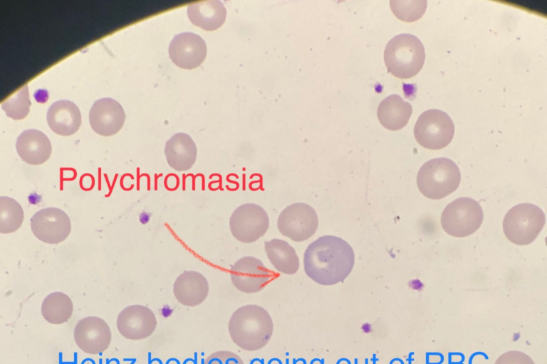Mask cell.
<instances>
[{"instance_id": "6da1fadb", "label": "cell", "mask_w": 547, "mask_h": 364, "mask_svg": "<svg viewBox=\"0 0 547 364\" xmlns=\"http://www.w3.org/2000/svg\"><path fill=\"white\" fill-rule=\"evenodd\" d=\"M355 263L351 246L340 237L322 236L306 248L304 270L313 282L321 285H334L343 282Z\"/></svg>"}, {"instance_id": "603a6c76", "label": "cell", "mask_w": 547, "mask_h": 364, "mask_svg": "<svg viewBox=\"0 0 547 364\" xmlns=\"http://www.w3.org/2000/svg\"><path fill=\"white\" fill-rule=\"evenodd\" d=\"M73 305L71 298L63 292H53L43 301L41 313L43 318L52 324H61L72 316Z\"/></svg>"}, {"instance_id": "ba28073f", "label": "cell", "mask_w": 547, "mask_h": 364, "mask_svg": "<svg viewBox=\"0 0 547 364\" xmlns=\"http://www.w3.org/2000/svg\"><path fill=\"white\" fill-rule=\"evenodd\" d=\"M269 218L266 210L255 203L239 205L232 213L229 228L232 235L239 242L251 243L258 240L268 230Z\"/></svg>"}, {"instance_id": "9a60e30c", "label": "cell", "mask_w": 547, "mask_h": 364, "mask_svg": "<svg viewBox=\"0 0 547 364\" xmlns=\"http://www.w3.org/2000/svg\"><path fill=\"white\" fill-rule=\"evenodd\" d=\"M125 119V114L123 107L113 98L98 100L89 112L91 128L95 133L104 136L118 133L122 129Z\"/></svg>"}, {"instance_id": "e0dca14e", "label": "cell", "mask_w": 547, "mask_h": 364, "mask_svg": "<svg viewBox=\"0 0 547 364\" xmlns=\"http://www.w3.org/2000/svg\"><path fill=\"white\" fill-rule=\"evenodd\" d=\"M16 148L21 159L30 165L45 163L52 151L48 136L34 129L26 130L18 136Z\"/></svg>"}, {"instance_id": "52a82bcc", "label": "cell", "mask_w": 547, "mask_h": 364, "mask_svg": "<svg viewBox=\"0 0 547 364\" xmlns=\"http://www.w3.org/2000/svg\"><path fill=\"white\" fill-rule=\"evenodd\" d=\"M454 125L444 112L431 109L420 115L414 127V136L422 146L432 150L441 149L452 141Z\"/></svg>"}, {"instance_id": "484cf974", "label": "cell", "mask_w": 547, "mask_h": 364, "mask_svg": "<svg viewBox=\"0 0 547 364\" xmlns=\"http://www.w3.org/2000/svg\"><path fill=\"white\" fill-rule=\"evenodd\" d=\"M31 101L28 85H25L19 91L5 100L1 107L6 114L13 119L19 120L25 118L29 112Z\"/></svg>"}, {"instance_id": "83f0119b", "label": "cell", "mask_w": 547, "mask_h": 364, "mask_svg": "<svg viewBox=\"0 0 547 364\" xmlns=\"http://www.w3.org/2000/svg\"><path fill=\"white\" fill-rule=\"evenodd\" d=\"M494 364H535L526 353L518 350L504 353L499 357Z\"/></svg>"}, {"instance_id": "4316f807", "label": "cell", "mask_w": 547, "mask_h": 364, "mask_svg": "<svg viewBox=\"0 0 547 364\" xmlns=\"http://www.w3.org/2000/svg\"><path fill=\"white\" fill-rule=\"evenodd\" d=\"M204 364H244L241 358L229 350H219L209 355Z\"/></svg>"}, {"instance_id": "ffe728a7", "label": "cell", "mask_w": 547, "mask_h": 364, "mask_svg": "<svg viewBox=\"0 0 547 364\" xmlns=\"http://www.w3.org/2000/svg\"><path fill=\"white\" fill-rule=\"evenodd\" d=\"M412 112V105L398 95H390L382 100L377 110L380 124L386 129L397 131L407 124Z\"/></svg>"}, {"instance_id": "3957f363", "label": "cell", "mask_w": 547, "mask_h": 364, "mask_svg": "<svg viewBox=\"0 0 547 364\" xmlns=\"http://www.w3.org/2000/svg\"><path fill=\"white\" fill-rule=\"evenodd\" d=\"M425 60L422 43L415 36L401 33L387 43L384 61L387 71L395 77L407 79L416 75Z\"/></svg>"}, {"instance_id": "7402d4cb", "label": "cell", "mask_w": 547, "mask_h": 364, "mask_svg": "<svg viewBox=\"0 0 547 364\" xmlns=\"http://www.w3.org/2000/svg\"><path fill=\"white\" fill-rule=\"evenodd\" d=\"M268 259L275 269L286 274H293L299 268V258L294 248L286 241L272 239L264 242Z\"/></svg>"}, {"instance_id": "44dd1931", "label": "cell", "mask_w": 547, "mask_h": 364, "mask_svg": "<svg viewBox=\"0 0 547 364\" xmlns=\"http://www.w3.org/2000/svg\"><path fill=\"white\" fill-rule=\"evenodd\" d=\"M187 15L194 25L206 31H214L224 23L226 11L220 1L209 0L190 4Z\"/></svg>"}, {"instance_id": "4fadbf2b", "label": "cell", "mask_w": 547, "mask_h": 364, "mask_svg": "<svg viewBox=\"0 0 547 364\" xmlns=\"http://www.w3.org/2000/svg\"><path fill=\"white\" fill-rule=\"evenodd\" d=\"M157 324L153 311L139 304L125 307L117 318L120 333L130 340H141L149 337L155 331Z\"/></svg>"}, {"instance_id": "8fae6325", "label": "cell", "mask_w": 547, "mask_h": 364, "mask_svg": "<svg viewBox=\"0 0 547 364\" xmlns=\"http://www.w3.org/2000/svg\"><path fill=\"white\" fill-rule=\"evenodd\" d=\"M233 285L240 291L252 294L262 290L274 278V273L252 256L238 259L230 269Z\"/></svg>"}, {"instance_id": "8992f818", "label": "cell", "mask_w": 547, "mask_h": 364, "mask_svg": "<svg viewBox=\"0 0 547 364\" xmlns=\"http://www.w3.org/2000/svg\"><path fill=\"white\" fill-rule=\"evenodd\" d=\"M482 221L480 204L469 198H459L448 204L441 217L444 231L457 237L472 235L479 228Z\"/></svg>"}, {"instance_id": "5bb4252c", "label": "cell", "mask_w": 547, "mask_h": 364, "mask_svg": "<svg viewBox=\"0 0 547 364\" xmlns=\"http://www.w3.org/2000/svg\"><path fill=\"white\" fill-rule=\"evenodd\" d=\"M171 60L183 69H194L199 66L207 55V46L203 38L192 32L176 35L169 46Z\"/></svg>"}, {"instance_id": "277c9868", "label": "cell", "mask_w": 547, "mask_h": 364, "mask_svg": "<svg viewBox=\"0 0 547 364\" xmlns=\"http://www.w3.org/2000/svg\"><path fill=\"white\" fill-rule=\"evenodd\" d=\"M461 181L457 164L447 158L433 159L424 163L417 174V186L427 198L442 199L453 193Z\"/></svg>"}, {"instance_id": "9c48e42d", "label": "cell", "mask_w": 547, "mask_h": 364, "mask_svg": "<svg viewBox=\"0 0 547 364\" xmlns=\"http://www.w3.org/2000/svg\"><path fill=\"white\" fill-rule=\"evenodd\" d=\"M318 225L316 210L304 203H295L285 208L277 221L279 232L295 242L310 238L316 232Z\"/></svg>"}, {"instance_id": "5b68a950", "label": "cell", "mask_w": 547, "mask_h": 364, "mask_svg": "<svg viewBox=\"0 0 547 364\" xmlns=\"http://www.w3.org/2000/svg\"><path fill=\"white\" fill-rule=\"evenodd\" d=\"M546 222L543 210L531 203L519 204L505 215L503 230L507 239L519 245L532 242L542 230Z\"/></svg>"}, {"instance_id": "d4e9b609", "label": "cell", "mask_w": 547, "mask_h": 364, "mask_svg": "<svg viewBox=\"0 0 547 364\" xmlns=\"http://www.w3.org/2000/svg\"><path fill=\"white\" fill-rule=\"evenodd\" d=\"M390 5L395 16L405 22L420 19L427 9L426 0H390Z\"/></svg>"}, {"instance_id": "7a4b0ae2", "label": "cell", "mask_w": 547, "mask_h": 364, "mask_svg": "<svg viewBox=\"0 0 547 364\" xmlns=\"http://www.w3.org/2000/svg\"><path fill=\"white\" fill-rule=\"evenodd\" d=\"M228 330L237 346L245 350L255 351L264 348L270 341L274 323L264 308L248 304L234 311L229 321Z\"/></svg>"}, {"instance_id": "7c38bea8", "label": "cell", "mask_w": 547, "mask_h": 364, "mask_svg": "<svg viewBox=\"0 0 547 364\" xmlns=\"http://www.w3.org/2000/svg\"><path fill=\"white\" fill-rule=\"evenodd\" d=\"M73 335L78 347L89 354L95 355L105 351L111 341L109 326L97 316H88L79 321Z\"/></svg>"}, {"instance_id": "2e32d148", "label": "cell", "mask_w": 547, "mask_h": 364, "mask_svg": "<svg viewBox=\"0 0 547 364\" xmlns=\"http://www.w3.org/2000/svg\"><path fill=\"white\" fill-rule=\"evenodd\" d=\"M209 283L205 277L196 271H184L173 285L177 300L184 306H196L201 304L209 294Z\"/></svg>"}, {"instance_id": "30bf717a", "label": "cell", "mask_w": 547, "mask_h": 364, "mask_svg": "<svg viewBox=\"0 0 547 364\" xmlns=\"http://www.w3.org/2000/svg\"><path fill=\"white\" fill-rule=\"evenodd\" d=\"M31 228L39 240L48 244H58L69 235L71 223L63 210L46 208L34 213L31 218Z\"/></svg>"}, {"instance_id": "ac0fdd59", "label": "cell", "mask_w": 547, "mask_h": 364, "mask_svg": "<svg viewBox=\"0 0 547 364\" xmlns=\"http://www.w3.org/2000/svg\"><path fill=\"white\" fill-rule=\"evenodd\" d=\"M46 119L54 133L70 136L78 130L81 124V114L73 102L63 100L55 102L49 107Z\"/></svg>"}, {"instance_id": "cb8c5ba5", "label": "cell", "mask_w": 547, "mask_h": 364, "mask_svg": "<svg viewBox=\"0 0 547 364\" xmlns=\"http://www.w3.org/2000/svg\"><path fill=\"white\" fill-rule=\"evenodd\" d=\"M24 213L21 205L14 198L0 197V232L11 233L22 225Z\"/></svg>"}, {"instance_id": "d6986e66", "label": "cell", "mask_w": 547, "mask_h": 364, "mask_svg": "<svg viewBox=\"0 0 547 364\" xmlns=\"http://www.w3.org/2000/svg\"><path fill=\"white\" fill-rule=\"evenodd\" d=\"M197 146L185 133L173 135L166 143L165 154L169 166L177 171L190 169L197 159Z\"/></svg>"}]
</instances>
